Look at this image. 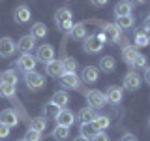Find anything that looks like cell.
<instances>
[{"label":"cell","instance_id":"39","mask_svg":"<svg viewBox=\"0 0 150 141\" xmlns=\"http://www.w3.org/2000/svg\"><path fill=\"white\" fill-rule=\"evenodd\" d=\"M122 141H137V139H135V135H131V134H124Z\"/></svg>","mask_w":150,"mask_h":141},{"label":"cell","instance_id":"27","mask_svg":"<svg viewBox=\"0 0 150 141\" xmlns=\"http://www.w3.org/2000/svg\"><path fill=\"white\" fill-rule=\"evenodd\" d=\"M69 36H71L73 40H84V38H86V26H84L83 23L73 25V28L69 30Z\"/></svg>","mask_w":150,"mask_h":141},{"label":"cell","instance_id":"17","mask_svg":"<svg viewBox=\"0 0 150 141\" xmlns=\"http://www.w3.org/2000/svg\"><path fill=\"white\" fill-rule=\"evenodd\" d=\"M45 70H47V73L51 75V77H62L64 75V66H62V60H51L49 64L45 66Z\"/></svg>","mask_w":150,"mask_h":141},{"label":"cell","instance_id":"31","mask_svg":"<svg viewBox=\"0 0 150 141\" xmlns=\"http://www.w3.org/2000/svg\"><path fill=\"white\" fill-rule=\"evenodd\" d=\"M115 25L118 26L120 30H122V28H131V26L135 25V19H133V15H126V17H118V19H116V23H115Z\"/></svg>","mask_w":150,"mask_h":141},{"label":"cell","instance_id":"23","mask_svg":"<svg viewBox=\"0 0 150 141\" xmlns=\"http://www.w3.org/2000/svg\"><path fill=\"white\" fill-rule=\"evenodd\" d=\"M115 68H116V60L112 58V56H101L100 58V68L98 70L109 73V72H115Z\"/></svg>","mask_w":150,"mask_h":141},{"label":"cell","instance_id":"28","mask_svg":"<svg viewBox=\"0 0 150 141\" xmlns=\"http://www.w3.org/2000/svg\"><path fill=\"white\" fill-rule=\"evenodd\" d=\"M17 73L13 72V70H6V72H2V75H0V83H6V85H15L17 87Z\"/></svg>","mask_w":150,"mask_h":141},{"label":"cell","instance_id":"8","mask_svg":"<svg viewBox=\"0 0 150 141\" xmlns=\"http://www.w3.org/2000/svg\"><path fill=\"white\" fill-rule=\"evenodd\" d=\"M15 41L11 38H0V58H9L13 53H15Z\"/></svg>","mask_w":150,"mask_h":141},{"label":"cell","instance_id":"26","mask_svg":"<svg viewBox=\"0 0 150 141\" xmlns=\"http://www.w3.org/2000/svg\"><path fill=\"white\" fill-rule=\"evenodd\" d=\"M45 128H47V119L45 117H36V119L30 120V128L28 130H34L38 134H41V132H45Z\"/></svg>","mask_w":150,"mask_h":141},{"label":"cell","instance_id":"20","mask_svg":"<svg viewBox=\"0 0 150 141\" xmlns=\"http://www.w3.org/2000/svg\"><path fill=\"white\" fill-rule=\"evenodd\" d=\"M100 77V70L96 66H84L83 70V81L84 83H96Z\"/></svg>","mask_w":150,"mask_h":141},{"label":"cell","instance_id":"25","mask_svg":"<svg viewBox=\"0 0 150 141\" xmlns=\"http://www.w3.org/2000/svg\"><path fill=\"white\" fill-rule=\"evenodd\" d=\"M47 26L43 25V23H34V26H32V30H30V36L34 38V40H41V38H45L47 36Z\"/></svg>","mask_w":150,"mask_h":141},{"label":"cell","instance_id":"14","mask_svg":"<svg viewBox=\"0 0 150 141\" xmlns=\"http://www.w3.org/2000/svg\"><path fill=\"white\" fill-rule=\"evenodd\" d=\"M98 117H100L98 109H94V107H88V105H86V107H83V109L77 113V117H75V119H79V120H81V124H83V122H94Z\"/></svg>","mask_w":150,"mask_h":141},{"label":"cell","instance_id":"3","mask_svg":"<svg viewBox=\"0 0 150 141\" xmlns=\"http://www.w3.org/2000/svg\"><path fill=\"white\" fill-rule=\"evenodd\" d=\"M36 60L43 62L45 66L49 64L51 60H54V49H53V45L43 43V45H40V47H38V51H36Z\"/></svg>","mask_w":150,"mask_h":141},{"label":"cell","instance_id":"30","mask_svg":"<svg viewBox=\"0 0 150 141\" xmlns=\"http://www.w3.org/2000/svg\"><path fill=\"white\" fill-rule=\"evenodd\" d=\"M51 135H53V139H54V141H64V139H68V135H69V128H64V126H56V128L51 132Z\"/></svg>","mask_w":150,"mask_h":141},{"label":"cell","instance_id":"6","mask_svg":"<svg viewBox=\"0 0 150 141\" xmlns=\"http://www.w3.org/2000/svg\"><path fill=\"white\" fill-rule=\"evenodd\" d=\"M83 47H84L86 53L94 55V53H100V51L103 49V41L98 36H86V38H84V41H83Z\"/></svg>","mask_w":150,"mask_h":141},{"label":"cell","instance_id":"44","mask_svg":"<svg viewBox=\"0 0 150 141\" xmlns=\"http://www.w3.org/2000/svg\"><path fill=\"white\" fill-rule=\"evenodd\" d=\"M148 126H150V119H148Z\"/></svg>","mask_w":150,"mask_h":141},{"label":"cell","instance_id":"43","mask_svg":"<svg viewBox=\"0 0 150 141\" xmlns=\"http://www.w3.org/2000/svg\"><path fill=\"white\" fill-rule=\"evenodd\" d=\"M73 141H86V139H84V137H81V135H79V137H75Z\"/></svg>","mask_w":150,"mask_h":141},{"label":"cell","instance_id":"32","mask_svg":"<svg viewBox=\"0 0 150 141\" xmlns=\"http://www.w3.org/2000/svg\"><path fill=\"white\" fill-rule=\"evenodd\" d=\"M62 66H64V73H75V70H77V60L71 58V56H66L62 60Z\"/></svg>","mask_w":150,"mask_h":141},{"label":"cell","instance_id":"35","mask_svg":"<svg viewBox=\"0 0 150 141\" xmlns=\"http://www.w3.org/2000/svg\"><path fill=\"white\" fill-rule=\"evenodd\" d=\"M43 137H41V134H38V132L34 130H28L25 134V141H41Z\"/></svg>","mask_w":150,"mask_h":141},{"label":"cell","instance_id":"37","mask_svg":"<svg viewBox=\"0 0 150 141\" xmlns=\"http://www.w3.org/2000/svg\"><path fill=\"white\" fill-rule=\"evenodd\" d=\"M92 141H109V135H107L105 132H98V134L94 135Z\"/></svg>","mask_w":150,"mask_h":141},{"label":"cell","instance_id":"10","mask_svg":"<svg viewBox=\"0 0 150 141\" xmlns=\"http://www.w3.org/2000/svg\"><path fill=\"white\" fill-rule=\"evenodd\" d=\"M15 47L21 51L23 55H32V51H34V47H36V40H34L30 34H28V36H23L21 40L17 41Z\"/></svg>","mask_w":150,"mask_h":141},{"label":"cell","instance_id":"2","mask_svg":"<svg viewBox=\"0 0 150 141\" xmlns=\"http://www.w3.org/2000/svg\"><path fill=\"white\" fill-rule=\"evenodd\" d=\"M25 83L30 90H40V88L45 87V77L38 72H28L25 73Z\"/></svg>","mask_w":150,"mask_h":141},{"label":"cell","instance_id":"29","mask_svg":"<svg viewBox=\"0 0 150 141\" xmlns=\"http://www.w3.org/2000/svg\"><path fill=\"white\" fill-rule=\"evenodd\" d=\"M62 111L60 109L58 105H54L53 102H47L45 103V107H43V113H45V119L47 117H49V119H56V117H58V113Z\"/></svg>","mask_w":150,"mask_h":141},{"label":"cell","instance_id":"36","mask_svg":"<svg viewBox=\"0 0 150 141\" xmlns=\"http://www.w3.org/2000/svg\"><path fill=\"white\" fill-rule=\"evenodd\" d=\"M9 130H11V128H8L6 124H0V139H6L9 135Z\"/></svg>","mask_w":150,"mask_h":141},{"label":"cell","instance_id":"13","mask_svg":"<svg viewBox=\"0 0 150 141\" xmlns=\"http://www.w3.org/2000/svg\"><path fill=\"white\" fill-rule=\"evenodd\" d=\"M56 126H64V128H69V126L75 122V113L69 111V109H62L56 117Z\"/></svg>","mask_w":150,"mask_h":141},{"label":"cell","instance_id":"33","mask_svg":"<svg viewBox=\"0 0 150 141\" xmlns=\"http://www.w3.org/2000/svg\"><path fill=\"white\" fill-rule=\"evenodd\" d=\"M94 122H96V126H98V130H100V132H105L107 128H109V124H111L109 117H105V115H100Z\"/></svg>","mask_w":150,"mask_h":141},{"label":"cell","instance_id":"40","mask_svg":"<svg viewBox=\"0 0 150 141\" xmlns=\"http://www.w3.org/2000/svg\"><path fill=\"white\" fill-rule=\"evenodd\" d=\"M144 30H150V15L144 17Z\"/></svg>","mask_w":150,"mask_h":141},{"label":"cell","instance_id":"12","mask_svg":"<svg viewBox=\"0 0 150 141\" xmlns=\"http://www.w3.org/2000/svg\"><path fill=\"white\" fill-rule=\"evenodd\" d=\"M141 87V75L137 72H128L124 75V88L126 90H137Z\"/></svg>","mask_w":150,"mask_h":141},{"label":"cell","instance_id":"24","mask_svg":"<svg viewBox=\"0 0 150 141\" xmlns=\"http://www.w3.org/2000/svg\"><path fill=\"white\" fill-rule=\"evenodd\" d=\"M15 94H17V87H15V85L0 83V96H2V98H8V100H15Z\"/></svg>","mask_w":150,"mask_h":141},{"label":"cell","instance_id":"21","mask_svg":"<svg viewBox=\"0 0 150 141\" xmlns=\"http://www.w3.org/2000/svg\"><path fill=\"white\" fill-rule=\"evenodd\" d=\"M139 55H141V53L135 49L133 45H124V49H122V56H124V60H126L129 66H133V62L137 60Z\"/></svg>","mask_w":150,"mask_h":141},{"label":"cell","instance_id":"16","mask_svg":"<svg viewBox=\"0 0 150 141\" xmlns=\"http://www.w3.org/2000/svg\"><path fill=\"white\" fill-rule=\"evenodd\" d=\"M79 132H81V137H84L86 141H92L94 135H96L100 130H98L96 122H83L81 128H79Z\"/></svg>","mask_w":150,"mask_h":141},{"label":"cell","instance_id":"15","mask_svg":"<svg viewBox=\"0 0 150 141\" xmlns=\"http://www.w3.org/2000/svg\"><path fill=\"white\" fill-rule=\"evenodd\" d=\"M60 83H62L66 88H69V90H77V88L81 87V79H79L77 73H64L62 77H60Z\"/></svg>","mask_w":150,"mask_h":141},{"label":"cell","instance_id":"7","mask_svg":"<svg viewBox=\"0 0 150 141\" xmlns=\"http://www.w3.org/2000/svg\"><path fill=\"white\" fill-rule=\"evenodd\" d=\"M103 36H105V40L109 41V43H116L122 38V30L115 23H107V25L103 26Z\"/></svg>","mask_w":150,"mask_h":141},{"label":"cell","instance_id":"19","mask_svg":"<svg viewBox=\"0 0 150 141\" xmlns=\"http://www.w3.org/2000/svg\"><path fill=\"white\" fill-rule=\"evenodd\" d=\"M51 102H53L54 105H58L60 109H66V105L69 103V94L66 90H56L53 94V98H51Z\"/></svg>","mask_w":150,"mask_h":141},{"label":"cell","instance_id":"22","mask_svg":"<svg viewBox=\"0 0 150 141\" xmlns=\"http://www.w3.org/2000/svg\"><path fill=\"white\" fill-rule=\"evenodd\" d=\"M131 9H133V4L131 2H118L115 6V17H126V15H131Z\"/></svg>","mask_w":150,"mask_h":141},{"label":"cell","instance_id":"18","mask_svg":"<svg viewBox=\"0 0 150 141\" xmlns=\"http://www.w3.org/2000/svg\"><path fill=\"white\" fill-rule=\"evenodd\" d=\"M122 98H124V92H122L120 87H109L105 92V100L109 103H120Z\"/></svg>","mask_w":150,"mask_h":141},{"label":"cell","instance_id":"9","mask_svg":"<svg viewBox=\"0 0 150 141\" xmlns=\"http://www.w3.org/2000/svg\"><path fill=\"white\" fill-rule=\"evenodd\" d=\"M32 17V11L30 8L26 6V4H21V6L15 8V11H13V19H15V23H19V25H25V23L30 21Z\"/></svg>","mask_w":150,"mask_h":141},{"label":"cell","instance_id":"5","mask_svg":"<svg viewBox=\"0 0 150 141\" xmlns=\"http://www.w3.org/2000/svg\"><path fill=\"white\" fill-rule=\"evenodd\" d=\"M86 100H88V107H94V109H100L107 103L105 94L100 90H88L86 92Z\"/></svg>","mask_w":150,"mask_h":141},{"label":"cell","instance_id":"1","mask_svg":"<svg viewBox=\"0 0 150 141\" xmlns=\"http://www.w3.org/2000/svg\"><path fill=\"white\" fill-rule=\"evenodd\" d=\"M54 23L58 28H62V30H71L73 28V21H71V11H69L68 8H58L54 11Z\"/></svg>","mask_w":150,"mask_h":141},{"label":"cell","instance_id":"45","mask_svg":"<svg viewBox=\"0 0 150 141\" xmlns=\"http://www.w3.org/2000/svg\"><path fill=\"white\" fill-rule=\"evenodd\" d=\"M19 141H25V139H19Z\"/></svg>","mask_w":150,"mask_h":141},{"label":"cell","instance_id":"41","mask_svg":"<svg viewBox=\"0 0 150 141\" xmlns=\"http://www.w3.org/2000/svg\"><path fill=\"white\" fill-rule=\"evenodd\" d=\"M92 4H94V6H100V8H101V6H105L107 2H103V0H94Z\"/></svg>","mask_w":150,"mask_h":141},{"label":"cell","instance_id":"34","mask_svg":"<svg viewBox=\"0 0 150 141\" xmlns=\"http://www.w3.org/2000/svg\"><path fill=\"white\" fill-rule=\"evenodd\" d=\"M148 45V41H146V36H144V32L143 30H139L137 34H135V49H137V47H146Z\"/></svg>","mask_w":150,"mask_h":141},{"label":"cell","instance_id":"38","mask_svg":"<svg viewBox=\"0 0 150 141\" xmlns=\"http://www.w3.org/2000/svg\"><path fill=\"white\" fill-rule=\"evenodd\" d=\"M144 81L150 85V66H146V68H144Z\"/></svg>","mask_w":150,"mask_h":141},{"label":"cell","instance_id":"11","mask_svg":"<svg viewBox=\"0 0 150 141\" xmlns=\"http://www.w3.org/2000/svg\"><path fill=\"white\" fill-rule=\"evenodd\" d=\"M36 64H38L36 56H32V55H23L21 58H19V62H17V68L23 70L25 73H28V72H34V70H36Z\"/></svg>","mask_w":150,"mask_h":141},{"label":"cell","instance_id":"4","mask_svg":"<svg viewBox=\"0 0 150 141\" xmlns=\"http://www.w3.org/2000/svg\"><path fill=\"white\" fill-rule=\"evenodd\" d=\"M0 124H6L8 128H15L19 124V115L15 113V109H2L0 111Z\"/></svg>","mask_w":150,"mask_h":141},{"label":"cell","instance_id":"42","mask_svg":"<svg viewBox=\"0 0 150 141\" xmlns=\"http://www.w3.org/2000/svg\"><path fill=\"white\" fill-rule=\"evenodd\" d=\"M143 32H144V36H146V41L150 43V30H143Z\"/></svg>","mask_w":150,"mask_h":141}]
</instances>
